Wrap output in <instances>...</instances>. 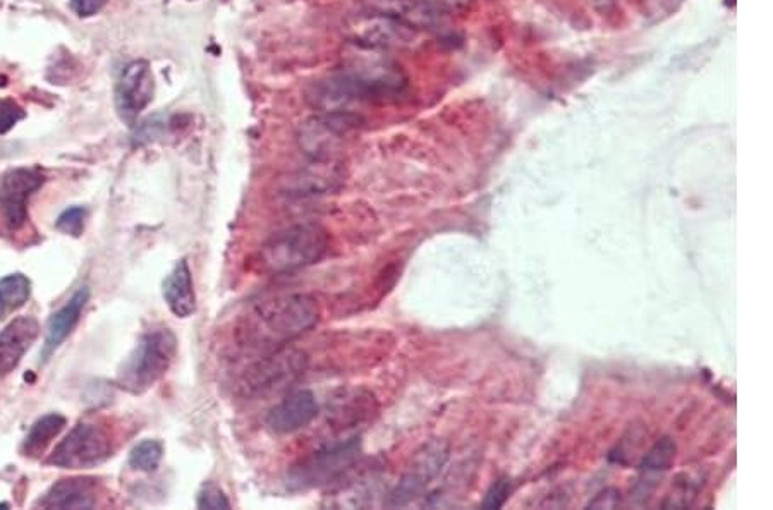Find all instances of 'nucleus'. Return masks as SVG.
<instances>
[{
	"label": "nucleus",
	"instance_id": "obj_8",
	"mask_svg": "<svg viewBox=\"0 0 773 510\" xmlns=\"http://www.w3.org/2000/svg\"><path fill=\"white\" fill-rule=\"evenodd\" d=\"M449 461V445L444 440H432L417 450L410 468L402 474L396 488L385 500L387 507H402L413 502L426 490V486L442 473Z\"/></svg>",
	"mask_w": 773,
	"mask_h": 510
},
{
	"label": "nucleus",
	"instance_id": "obj_11",
	"mask_svg": "<svg viewBox=\"0 0 773 510\" xmlns=\"http://www.w3.org/2000/svg\"><path fill=\"white\" fill-rule=\"evenodd\" d=\"M153 91L155 82L147 61H135L124 67L115 90V100L121 117L129 123V126H133L136 117L147 109L148 103L152 102Z\"/></svg>",
	"mask_w": 773,
	"mask_h": 510
},
{
	"label": "nucleus",
	"instance_id": "obj_26",
	"mask_svg": "<svg viewBox=\"0 0 773 510\" xmlns=\"http://www.w3.org/2000/svg\"><path fill=\"white\" fill-rule=\"evenodd\" d=\"M21 119H25V112L16 102L0 99V135L11 132Z\"/></svg>",
	"mask_w": 773,
	"mask_h": 510
},
{
	"label": "nucleus",
	"instance_id": "obj_18",
	"mask_svg": "<svg viewBox=\"0 0 773 510\" xmlns=\"http://www.w3.org/2000/svg\"><path fill=\"white\" fill-rule=\"evenodd\" d=\"M378 13L389 14L406 26L416 29H432L442 25V13L429 8L422 0H378Z\"/></svg>",
	"mask_w": 773,
	"mask_h": 510
},
{
	"label": "nucleus",
	"instance_id": "obj_23",
	"mask_svg": "<svg viewBox=\"0 0 773 510\" xmlns=\"http://www.w3.org/2000/svg\"><path fill=\"white\" fill-rule=\"evenodd\" d=\"M164 456V447L157 440H144L129 453V465L141 473H153Z\"/></svg>",
	"mask_w": 773,
	"mask_h": 510
},
{
	"label": "nucleus",
	"instance_id": "obj_30",
	"mask_svg": "<svg viewBox=\"0 0 773 510\" xmlns=\"http://www.w3.org/2000/svg\"><path fill=\"white\" fill-rule=\"evenodd\" d=\"M429 8L437 9L438 13H459L470 5L471 0H422Z\"/></svg>",
	"mask_w": 773,
	"mask_h": 510
},
{
	"label": "nucleus",
	"instance_id": "obj_7",
	"mask_svg": "<svg viewBox=\"0 0 773 510\" xmlns=\"http://www.w3.org/2000/svg\"><path fill=\"white\" fill-rule=\"evenodd\" d=\"M112 456L111 435L103 426L79 423L50 453L49 464L64 470H88Z\"/></svg>",
	"mask_w": 773,
	"mask_h": 510
},
{
	"label": "nucleus",
	"instance_id": "obj_25",
	"mask_svg": "<svg viewBox=\"0 0 773 510\" xmlns=\"http://www.w3.org/2000/svg\"><path fill=\"white\" fill-rule=\"evenodd\" d=\"M197 506L200 509L210 510H227L230 509L229 498L225 497L224 492L217 485H205L203 490L198 495Z\"/></svg>",
	"mask_w": 773,
	"mask_h": 510
},
{
	"label": "nucleus",
	"instance_id": "obj_5",
	"mask_svg": "<svg viewBox=\"0 0 773 510\" xmlns=\"http://www.w3.org/2000/svg\"><path fill=\"white\" fill-rule=\"evenodd\" d=\"M360 449V440L351 438L334 447L310 453L296 462L287 473V488L295 492L310 490L337 482L358 461Z\"/></svg>",
	"mask_w": 773,
	"mask_h": 510
},
{
	"label": "nucleus",
	"instance_id": "obj_2",
	"mask_svg": "<svg viewBox=\"0 0 773 510\" xmlns=\"http://www.w3.org/2000/svg\"><path fill=\"white\" fill-rule=\"evenodd\" d=\"M331 239L319 224H298L274 236L262 246L257 263L265 274H291L315 265L327 254Z\"/></svg>",
	"mask_w": 773,
	"mask_h": 510
},
{
	"label": "nucleus",
	"instance_id": "obj_29",
	"mask_svg": "<svg viewBox=\"0 0 773 510\" xmlns=\"http://www.w3.org/2000/svg\"><path fill=\"white\" fill-rule=\"evenodd\" d=\"M621 502V494L615 488H607V490L598 494L597 497L588 503L589 509H615Z\"/></svg>",
	"mask_w": 773,
	"mask_h": 510
},
{
	"label": "nucleus",
	"instance_id": "obj_6",
	"mask_svg": "<svg viewBox=\"0 0 773 510\" xmlns=\"http://www.w3.org/2000/svg\"><path fill=\"white\" fill-rule=\"evenodd\" d=\"M354 43V41H352ZM378 49L354 43V50L348 53L342 78L348 79L361 97L390 94L402 86L401 71L389 59L381 58Z\"/></svg>",
	"mask_w": 773,
	"mask_h": 510
},
{
	"label": "nucleus",
	"instance_id": "obj_24",
	"mask_svg": "<svg viewBox=\"0 0 773 510\" xmlns=\"http://www.w3.org/2000/svg\"><path fill=\"white\" fill-rule=\"evenodd\" d=\"M88 210L85 207H71L59 215L55 227L67 236L79 237L85 231Z\"/></svg>",
	"mask_w": 773,
	"mask_h": 510
},
{
	"label": "nucleus",
	"instance_id": "obj_1",
	"mask_svg": "<svg viewBox=\"0 0 773 510\" xmlns=\"http://www.w3.org/2000/svg\"><path fill=\"white\" fill-rule=\"evenodd\" d=\"M320 320L316 299L303 293L275 296L258 302L241 328L242 344L275 351L315 327Z\"/></svg>",
	"mask_w": 773,
	"mask_h": 510
},
{
	"label": "nucleus",
	"instance_id": "obj_14",
	"mask_svg": "<svg viewBox=\"0 0 773 510\" xmlns=\"http://www.w3.org/2000/svg\"><path fill=\"white\" fill-rule=\"evenodd\" d=\"M377 411L375 397L364 390H342L332 399L328 408V421L337 428H357L364 421L372 420Z\"/></svg>",
	"mask_w": 773,
	"mask_h": 510
},
{
	"label": "nucleus",
	"instance_id": "obj_21",
	"mask_svg": "<svg viewBox=\"0 0 773 510\" xmlns=\"http://www.w3.org/2000/svg\"><path fill=\"white\" fill-rule=\"evenodd\" d=\"M32 295V282L26 275L11 274L0 278V320L8 319L13 311L28 302Z\"/></svg>",
	"mask_w": 773,
	"mask_h": 510
},
{
	"label": "nucleus",
	"instance_id": "obj_10",
	"mask_svg": "<svg viewBox=\"0 0 773 510\" xmlns=\"http://www.w3.org/2000/svg\"><path fill=\"white\" fill-rule=\"evenodd\" d=\"M354 43L372 47V49H399L410 47L416 40V29L406 26L401 21L394 20L389 14H366L358 17L351 26Z\"/></svg>",
	"mask_w": 773,
	"mask_h": 510
},
{
	"label": "nucleus",
	"instance_id": "obj_3",
	"mask_svg": "<svg viewBox=\"0 0 773 510\" xmlns=\"http://www.w3.org/2000/svg\"><path fill=\"white\" fill-rule=\"evenodd\" d=\"M176 351V335L169 328L147 332L139 339L135 351L124 361L117 384L127 393H147L148 388H152L167 373Z\"/></svg>",
	"mask_w": 773,
	"mask_h": 510
},
{
	"label": "nucleus",
	"instance_id": "obj_22",
	"mask_svg": "<svg viewBox=\"0 0 773 510\" xmlns=\"http://www.w3.org/2000/svg\"><path fill=\"white\" fill-rule=\"evenodd\" d=\"M675 450H677V447H675V441L672 438L665 437L657 441L651 447L650 452L643 458L641 464H639V471L645 476L639 482H647L651 474H662L671 470L672 462L675 459Z\"/></svg>",
	"mask_w": 773,
	"mask_h": 510
},
{
	"label": "nucleus",
	"instance_id": "obj_19",
	"mask_svg": "<svg viewBox=\"0 0 773 510\" xmlns=\"http://www.w3.org/2000/svg\"><path fill=\"white\" fill-rule=\"evenodd\" d=\"M340 174L336 165L331 164V160H316L307 171L299 172L289 183V195L298 197H315V195H327L328 191L339 186Z\"/></svg>",
	"mask_w": 773,
	"mask_h": 510
},
{
	"label": "nucleus",
	"instance_id": "obj_27",
	"mask_svg": "<svg viewBox=\"0 0 773 510\" xmlns=\"http://www.w3.org/2000/svg\"><path fill=\"white\" fill-rule=\"evenodd\" d=\"M509 494H511V482H509L508 477H500L499 482L491 486L487 497L483 500V509H500L503 503L508 502Z\"/></svg>",
	"mask_w": 773,
	"mask_h": 510
},
{
	"label": "nucleus",
	"instance_id": "obj_12",
	"mask_svg": "<svg viewBox=\"0 0 773 510\" xmlns=\"http://www.w3.org/2000/svg\"><path fill=\"white\" fill-rule=\"evenodd\" d=\"M319 411L315 394L310 390H296L272 408L266 416V426L280 435L295 433L313 423Z\"/></svg>",
	"mask_w": 773,
	"mask_h": 510
},
{
	"label": "nucleus",
	"instance_id": "obj_17",
	"mask_svg": "<svg viewBox=\"0 0 773 510\" xmlns=\"http://www.w3.org/2000/svg\"><path fill=\"white\" fill-rule=\"evenodd\" d=\"M162 293H164L169 310L179 319H188L195 313L197 295H195V286H192L191 269L186 260H180L172 269L171 274L165 277Z\"/></svg>",
	"mask_w": 773,
	"mask_h": 510
},
{
	"label": "nucleus",
	"instance_id": "obj_9",
	"mask_svg": "<svg viewBox=\"0 0 773 510\" xmlns=\"http://www.w3.org/2000/svg\"><path fill=\"white\" fill-rule=\"evenodd\" d=\"M46 176L38 167H17L0 179V215L5 227L16 233L28 221V200L43 186Z\"/></svg>",
	"mask_w": 773,
	"mask_h": 510
},
{
	"label": "nucleus",
	"instance_id": "obj_20",
	"mask_svg": "<svg viewBox=\"0 0 773 510\" xmlns=\"http://www.w3.org/2000/svg\"><path fill=\"white\" fill-rule=\"evenodd\" d=\"M64 426H66V418L61 416L58 412L40 418L26 435L25 444H23L25 456L38 458L40 453L46 452L47 447L64 430Z\"/></svg>",
	"mask_w": 773,
	"mask_h": 510
},
{
	"label": "nucleus",
	"instance_id": "obj_28",
	"mask_svg": "<svg viewBox=\"0 0 773 510\" xmlns=\"http://www.w3.org/2000/svg\"><path fill=\"white\" fill-rule=\"evenodd\" d=\"M107 0H71L74 13L82 17L95 16L105 8Z\"/></svg>",
	"mask_w": 773,
	"mask_h": 510
},
{
	"label": "nucleus",
	"instance_id": "obj_4",
	"mask_svg": "<svg viewBox=\"0 0 773 510\" xmlns=\"http://www.w3.org/2000/svg\"><path fill=\"white\" fill-rule=\"evenodd\" d=\"M308 354L295 347H278L246 368L239 378V394L245 397L265 396L295 385L308 370Z\"/></svg>",
	"mask_w": 773,
	"mask_h": 510
},
{
	"label": "nucleus",
	"instance_id": "obj_13",
	"mask_svg": "<svg viewBox=\"0 0 773 510\" xmlns=\"http://www.w3.org/2000/svg\"><path fill=\"white\" fill-rule=\"evenodd\" d=\"M38 334L40 325L34 316H17L0 332V378L16 370Z\"/></svg>",
	"mask_w": 773,
	"mask_h": 510
},
{
	"label": "nucleus",
	"instance_id": "obj_16",
	"mask_svg": "<svg viewBox=\"0 0 773 510\" xmlns=\"http://www.w3.org/2000/svg\"><path fill=\"white\" fill-rule=\"evenodd\" d=\"M88 299H90V289L88 287H79L74 293L73 298L50 319L49 327H47L46 344H43V351H41L43 361H49L50 356L76 328Z\"/></svg>",
	"mask_w": 773,
	"mask_h": 510
},
{
	"label": "nucleus",
	"instance_id": "obj_15",
	"mask_svg": "<svg viewBox=\"0 0 773 510\" xmlns=\"http://www.w3.org/2000/svg\"><path fill=\"white\" fill-rule=\"evenodd\" d=\"M97 483L90 477L61 480L40 498L43 509H93L97 506Z\"/></svg>",
	"mask_w": 773,
	"mask_h": 510
}]
</instances>
